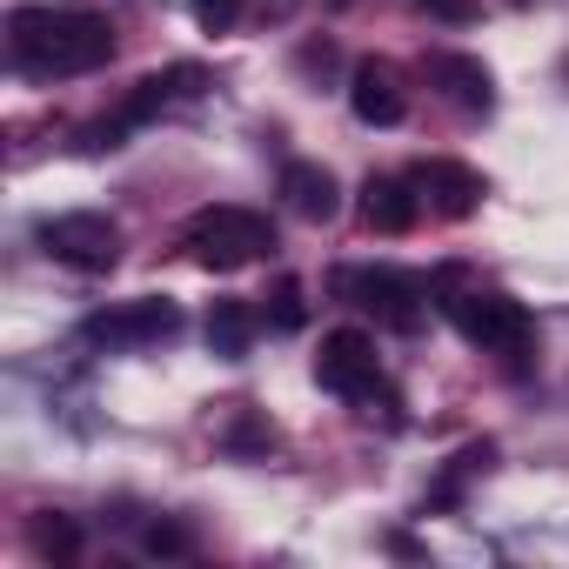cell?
<instances>
[{
  "mask_svg": "<svg viewBox=\"0 0 569 569\" xmlns=\"http://www.w3.org/2000/svg\"><path fill=\"white\" fill-rule=\"evenodd\" d=\"M422 14H436V21H449V28H469L476 21V0H416Z\"/></svg>",
  "mask_w": 569,
  "mask_h": 569,
  "instance_id": "20",
  "label": "cell"
},
{
  "mask_svg": "<svg viewBox=\"0 0 569 569\" xmlns=\"http://www.w3.org/2000/svg\"><path fill=\"white\" fill-rule=\"evenodd\" d=\"M188 14H194L201 34H228L241 21V0H188Z\"/></svg>",
  "mask_w": 569,
  "mask_h": 569,
  "instance_id": "19",
  "label": "cell"
},
{
  "mask_svg": "<svg viewBox=\"0 0 569 569\" xmlns=\"http://www.w3.org/2000/svg\"><path fill=\"white\" fill-rule=\"evenodd\" d=\"M274 194L289 201V214H302V221H336L342 214V188H336V174L322 161H289L281 181H274Z\"/></svg>",
  "mask_w": 569,
  "mask_h": 569,
  "instance_id": "12",
  "label": "cell"
},
{
  "mask_svg": "<svg viewBox=\"0 0 569 569\" xmlns=\"http://www.w3.org/2000/svg\"><path fill=\"white\" fill-rule=\"evenodd\" d=\"M429 81L442 88V101H456V108H469V114H489V108H496V74H489L476 54L436 48V54H429Z\"/></svg>",
  "mask_w": 569,
  "mask_h": 569,
  "instance_id": "11",
  "label": "cell"
},
{
  "mask_svg": "<svg viewBox=\"0 0 569 569\" xmlns=\"http://www.w3.org/2000/svg\"><path fill=\"white\" fill-rule=\"evenodd\" d=\"M436 309H442V316L456 322V336H462L469 349H482V356H522V349L536 342V322H529V309H522L516 296H502V289H469L456 268L436 281Z\"/></svg>",
  "mask_w": 569,
  "mask_h": 569,
  "instance_id": "2",
  "label": "cell"
},
{
  "mask_svg": "<svg viewBox=\"0 0 569 569\" xmlns=\"http://www.w3.org/2000/svg\"><path fill=\"white\" fill-rule=\"evenodd\" d=\"M302 322H309V309H302V281H296V274H281V281H274V296H268V329L296 336Z\"/></svg>",
  "mask_w": 569,
  "mask_h": 569,
  "instance_id": "16",
  "label": "cell"
},
{
  "mask_svg": "<svg viewBox=\"0 0 569 569\" xmlns=\"http://www.w3.org/2000/svg\"><path fill=\"white\" fill-rule=\"evenodd\" d=\"M221 449H234V456H268V449H274V429H268L261 416H241V422L221 436Z\"/></svg>",
  "mask_w": 569,
  "mask_h": 569,
  "instance_id": "17",
  "label": "cell"
},
{
  "mask_svg": "<svg viewBox=\"0 0 569 569\" xmlns=\"http://www.w3.org/2000/svg\"><path fill=\"white\" fill-rule=\"evenodd\" d=\"M416 188H422V201H429L442 221H469V214L482 208V194H489V181H482L476 168H462V161H422V168H416Z\"/></svg>",
  "mask_w": 569,
  "mask_h": 569,
  "instance_id": "9",
  "label": "cell"
},
{
  "mask_svg": "<svg viewBox=\"0 0 569 569\" xmlns=\"http://www.w3.org/2000/svg\"><path fill=\"white\" fill-rule=\"evenodd\" d=\"M362 221L376 234H409L422 221V188L416 174H369L362 181Z\"/></svg>",
  "mask_w": 569,
  "mask_h": 569,
  "instance_id": "10",
  "label": "cell"
},
{
  "mask_svg": "<svg viewBox=\"0 0 569 569\" xmlns=\"http://www.w3.org/2000/svg\"><path fill=\"white\" fill-rule=\"evenodd\" d=\"M41 248L61 261V268H74V274H108L114 261H121V228L108 221V214H54V221H41Z\"/></svg>",
  "mask_w": 569,
  "mask_h": 569,
  "instance_id": "5",
  "label": "cell"
},
{
  "mask_svg": "<svg viewBox=\"0 0 569 569\" xmlns=\"http://www.w3.org/2000/svg\"><path fill=\"white\" fill-rule=\"evenodd\" d=\"M181 241L194 248V261H201V268L228 274V268H248V261H261V254L274 248V221H268L261 208L214 201V208H194V214H188Z\"/></svg>",
  "mask_w": 569,
  "mask_h": 569,
  "instance_id": "3",
  "label": "cell"
},
{
  "mask_svg": "<svg viewBox=\"0 0 569 569\" xmlns=\"http://www.w3.org/2000/svg\"><path fill=\"white\" fill-rule=\"evenodd\" d=\"M489 462H496V442H469V449H456V456H449V469L429 482V496H422V502H429V509H456V502H462V489H469V476H482Z\"/></svg>",
  "mask_w": 569,
  "mask_h": 569,
  "instance_id": "13",
  "label": "cell"
},
{
  "mask_svg": "<svg viewBox=\"0 0 569 569\" xmlns=\"http://www.w3.org/2000/svg\"><path fill=\"white\" fill-rule=\"evenodd\" d=\"M28 542H34V556H41V562H74L88 536H81V522H74V516H61V509H41V516L28 522Z\"/></svg>",
  "mask_w": 569,
  "mask_h": 569,
  "instance_id": "15",
  "label": "cell"
},
{
  "mask_svg": "<svg viewBox=\"0 0 569 569\" xmlns=\"http://www.w3.org/2000/svg\"><path fill=\"white\" fill-rule=\"evenodd\" d=\"M174 336H181V309L168 296H134L121 309L88 316V342H108V349H148V342H174Z\"/></svg>",
  "mask_w": 569,
  "mask_h": 569,
  "instance_id": "7",
  "label": "cell"
},
{
  "mask_svg": "<svg viewBox=\"0 0 569 569\" xmlns=\"http://www.w3.org/2000/svg\"><path fill=\"white\" fill-rule=\"evenodd\" d=\"M141 549H148V556H194V536H188L181 522H168V516H161V522H148V529H141Z\"/></svg>",
  "mask_w": 569,
  "mask_h": 569,
  "instance_id": "18",
  "label": "cell"
},
{
  "mask_svg": "<svg viewBox=\"0 0 569 569\" xmlns=\"http://www.w3.org/2000/svg\"><path fill=\"white\" fill-rule=\"evenodd\" d=\"M336 296H342L349 309H362V316L402 329V336L422 322V281L402 274V268H342V274H336Z\"/></svg>",
  "mask_w": 569,
  "mask_h": 569,
  "instance_id": "4",
  "label": "cell"
},
{
  "mask_svg": "<svg viewBox=\"0 0 569 569\" xmlns=\"http://www.w3.org/2000/svg\"><path fill=\"white\" fill-rule=\"evenodd\" d=\"M248 342H254V309L248 302H214L208 309V349L228 356V362H241Z\"/></svg>",
  "mask_w": 569,
  "mask_h": 569,
  "instance_id": "14",
  "label": "cell"
},
{
  "mask_svg": "<svg viewBox=\"0 0 569 569\" xmlns=\"http://www.w3.org/2000/svg\"><path fill=\"white\" fill-rule=\"evenodd\" d=\"M349 108H356L362 128H402L409 94H402V81H396L389 61H356L349 68Z\"/></svg>",
  "mask_w": 569,
  "mask_h": 569,
  "instance_id": "8",
  "label": "cell"
},
{
  "mask_svg": "<svg viewBox=\"0 0 569 569\" xmlns=\"http://www.w3.org/2000/svg\"><path fill=\"white\" fill-rule=\"evenodd\" d=\"M8 48L28 74L68 81V74H94L114 61V21L101 8L61 0V8H14L8 14Z\"/></svg>",
  "mask_w": 569,
  "mask_h": 569,
  "instance_id": "1",
  "label": "cell"
},
{
  "mask_svg": "<svg viewBox=\"0 0 569 569\" xmlns=\"http://www.w3.org/2000/svg\"><path fill=\"white\" fill-rule=\"evenodd\" d=\"M316 382L342 402H369L382 389V356L362 329H329L322 349H316Z\"/></svg>",
  "mask_w": 569,
  "mask_h": 569,
  "instance_id": "6",
  "label": "cell"
},
{
  "mask_svg": "<svg viewBox=\"0 0 569 569\" xmlns=\"http://www.w3.org/2000/svg\"><path fill=\"white\" fill-rule=\"evenodd\" d=\"M509 8H529V0H509Z\"/></svg>",
  "mask_w": 569,
  "mask_h": 569,
  "instance_id": "22",
  "label": "cell"
},
{
  "mask_svg": "<svg viewBox=\"0 0 569 569\" xmlns=\"http://www.w3.org/2000/svg\"><path fill=\"white\" fill-rule=\"evenodd\" d=\"M302 68H309V74H329V68H336V48H329V41L302 48Z\"/></svg>",
  "mask_w": 569,
  "mask_h": 569,
  "instance_id": "21",
  "label": "cell"
}]
</instances>
